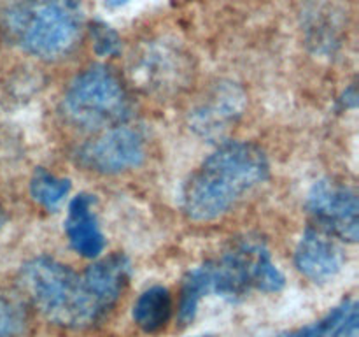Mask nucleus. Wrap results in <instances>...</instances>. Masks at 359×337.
I'll use <instances>...</instances> for the list:
<instances>
[{"mask_svg":"<svg viewBox=\"0 0 359 337\" xmlns=\"http://www.w3.org/2000/svg\"><path fill=\"white\" fill-rule=\"evenodd\" d=\"M284 284V274L277 269L262 239L252 235L237 239L223 255L186 274L179 300V323H191L207 295L241 300L251 290L276 293Z\"/></svg>","mask_w":359,"mask_h":337,"instance_id":"nucleus-1","label":"nucleus"},{"mask_svg":"<svg viewBox=\"0 0 359 337\" xmlns=\"http://www.w3.org/2000/svg\"><path fill=\"white\" fill-rule=\"evenodd\" d=\"M270 165L259 146L244 140L224 143L184 185L181 206L193 221H212L233 209L269 178Z\"/></svg>","mask_w":359,"mask_h":337,"instance_id":"nucleus-2","label":"nucleus"},{"mask_svg":"<svg viewBox=\"0 0 359 337\" xmlns=\"http://www.w3.org/2000/svg\"><path fill=\"white\" fill-rule=\"evenodd\" d=\"M83 28V0H9L0 11L4 37L42 60L69 55Z\"/></svg>","mask_w":359,"mask_h":337,"instance_id":"nucleus-3","label":"nucleus"},{"mask_svg":"<svg viewBox=\"0 0 359 337\" xmlns=\"http://www.w3.org/2000/svg\"><path fill=\"white\" fill-rule=\"evenodd\" d=\"M20 286L51 323L88 329L105 318L91 297L83 274L51 256H37L20 270Z\"/></svg>","mask_w":359,"mask_h":337,"instance_id":"nucleus-4","label":"nucleus"},{"mask_svg":"<svg viewBox=\"0 0 359 337\" xmlns=\"http://www.w3.org/2000/svg\"><path fill=\"white\" fill-rule=\"evenodd\" d=\"M63 112L79 128L105 130L128 119L132 100L114 70L93 65L70 83L63 98Z\"/></svg>","mask_w":359,"mask_h":337,"instance_id":"nucleus-5","label":"nucleus"},{"mask_svg":"<svg viewBox=\"0 0 359 337\" xmlns=\"http://www.w3.org/2000/svg\"><path fill=\"white\" fill-rule=\"evenodd\" d=\"M146 158V137L135 126L105 128L100 136L84 143L76 151V160L86 171L98 174H119L139 167Z\"/></svg>","mask_w":359,"mask_h":337,"instance_id":"nucleus-6","label":"nucleus"},{"mask_svg":"<svg viewBox=\"0 0 359 337\" xmlns=\"http://www.w3.org/2000/svg\"><path fill=\"white\" fill-rule=\"evenodd\" d=\"M307 207L323 230L342 241H358L359 202L353 188L333 179H321L309 192Z\"/></svg>","mask_w":359,"mask_h":337,"instance_id":"nucleus-7","label":"nucleus"},{"mask_svg":"<svg viewBox=\"0 0 359 337\" xmlns=\"http://www.w3.org/2000/svg\"><path fill=\"white\" fill-rule=\"evenodd\" d=\"M245 95L235 83H217L189 114V125L198 137L217 140L238 121Z\"/></svg>","mask_w":359,"mask_h":337,"instance_id":"nucleus-8","label":"nucleus"},{"mask_svg":"<svg viewBox=\"0 0 359 337\" xmlns=\"http://www.w3.org/2000/svg\"><path fill=\"white\" fill-rule=\"evenodd\" d=\"M294 263L314 283H328L342 270L344 253L330 232L307 227L294 251Z\"/></svg>","mask_w":359,"mask_h":337,"instance_id":"nucleus-9","label":"nucleus"},{"mask_svg":"<svg viewBox=\"0 0 359 337\" xmlns=\"http://www.w3.org/2000/svg\"><path fill=\"white\" fill-rule=\"evenodd\" d=\"M189 63L181 49L167 44L154 42L151 44L137 62V74L147 88L153 90H172L184 84Z\"/></svg>","mask_w":359,"mask_h":337,"instance_id":"nucleus-10","label":"nucleus"},{"mask_svg":"<svg viewBox=\"0 0 359 337\" xmlns=\"http://www.w3.org/2000/svg\"><path fill=\"white\" fill-rule=\"evenodd\" d=\"M132 276V263L121 253L102 258L83 272L84 283L100 311L107 316L119 300Z\"/></svg>","mask_w":359,"mask_h":337,"instance_id":"nucleus-11","label":"nucleus"},{"mask_svg":"<svg viewBox=\"0 0 359 337\" xmlns=\"http://www.w3.org/2000/svg\"><path fill=\"white\" fill-rule=\"evenodd\" d=\"M65 234L74 251L84 258H97L104 251L105 239L98 225L93 195L79 193L74 197L67 211Z\"/></svg>","mask_w":359,"mask_h":337,"instance_id":"nucleus-12","label":"nucleus"},{"mask_svg":"<svg viewBox=\"0 0 359 337\" xmlns=\"http://www.w3.org/2000/svg\"><path fill=\"white\" fill-rule=\"evenodd\" d=\"M133 322L146 333L165 329L172 316V295L165 286H151L133 305Z\"/></svg>","mask_w":359,"mask_h":337,"instance_id":"nucleus-13","label":"nucleus"},{"mask_svg":"<svg viewBox=\"0 0 359 337\" xmlns=\"http://www.w3.org/2000/svg\"><path fill=\"white\" fill-rule=\"evenodd\" d=\"M69 192V179L58 178V176L51 174V172L42 167L35 168L34 176L30 179V193L35 202L41 204L49 213H55V211L60 209Z\"/></svg>","mask_w":359,"mask_h":337,"instance_id":"nucleus-14","label":"nucleus"},{"mask_svg":"<svg viewBox=\"0 0 359 337\" xmlns=\"http://www.w3.org/2000/svg\"><path fill=\"white\" fill-rule=\"evenodd\" d=\"M28 329V315L20 295L0 290V337H23Z\"/></svg>","mask_w":359,"mask_h":337,"instance_id":"nucleus-15","label":"nucleus"},{"mask_svg":"<svg viewBox=\"0 0 359 337\" xmlns=\"http://www.w3.org/2000/svg\"><path fill=\"white\" fill-rule=\"evenodd\" d=\"M354 304V300H344L342 304L333 308L325 318H321L319 322L311 323V325H305L302 329L293 330L287 336L284 337H328V333L332 332L333 326L347 315V311L351 309V305Z\"/></svg>","mask_w":359,"mask_h":337,"instance_id":"nucleus-16","label":"nucleus"},{"mask_svg":"<svg viewBox=\"0 0 359 337\" xmlns=\"http://www.w3.org/2000/svg\"><path fill=\"white\" fill-rule=\"evenodd\" d=\"M91 35H93V46L95 51L100 56H114L119 53V37L111 27L105 23H97L91 28Z\"/></svg>","mask_w":359,"mask_h":337,"instance_id":"nucleus-17","label":"nucleus"},{"mask_svg":"<svg viewBox=\"0 0 359 337\" xmlns=\"http://www.w3.org/2000/svg\"><path fill=\"white\" fill-rule=\"evenodd\" d=\"M358 304L354 302L347 315L333 326L328 337H358Z\"/></svg>","mask_w":359,"mask_h":337,"instance_id":"nucleus-18","label":"nucleus"},{"mask_svg":"<svg viewBox=\"0 0 359 337\" xmlns=\"http://www.w3.org/2000/svg\"><path fill=\"white\" fill-rule=\"evenodd\" d=\"M132 0H104V6L107 7V9H119V7L126 6V4H130Z\"/></svg>","mask_w":359,"mask_h":337,"instance_id":"nucleus-19","label":"nucleus"},{"mask_svg":"<svg viewBox=\"0 0 359 337\" xmlns=\"http://www.w3.org/2000/svg\"><path fill=\"white\" fill-rule=\"evenodd\" d=\"M6 220H7L6 213H4V209H2V207H0V228L4 227V223H6Z\"/></svg>","mask_w":359,"mask_h":337,"instance_id":"nucleus-20","label":"nucleus"},{"mask_svg":"<svg viewBox=\"0 0 359 337\" xmlns=\"http://www.w3.org/2000/svg\"><path fill=\"white\" fill-rule=\"evenodd\" d=\"M196 337H217V336H214V333H205V336H196Z\"/></svg>","mask_w":359,"mask_h":337,"instance_id":"nucleus-21","label":"nucleus"}]
</instances>
